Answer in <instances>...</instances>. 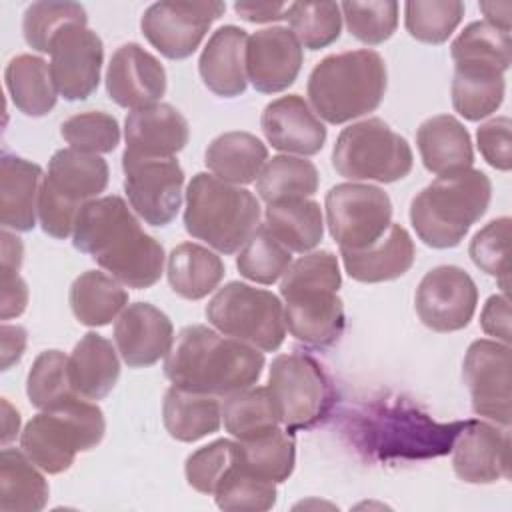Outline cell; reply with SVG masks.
Wrapping results in <instances>:
<instances>
[{
    "label": "cell",
    "instance_id": "1",
    "mask_svg": "<svg viewBox=\"0 0 512 512\" xmlns=\"http://www.w3.org/2000/svg\"><path fill=\"white\" fill-rule=\"evenodd\" d=\"M72 244L128 288H150L164 272V248L146 234L120 196L86 202L74 222Z\"/></svg>",
    "mask_w": 512,
    "mask_h": 512
},
{
    "label": "cell",
    "instance_id": "2",
    "mask_svg": "<svg viewBox=\"0 0 512 512\" xmlns=\"http://www.w3.org/2000/svg\"><path fill=\"white\" fill-rule=\"evenodd\" d=\"M262 368V350L204 324L182 328L164 358V374L174 386L212 396L254 386Z\"/></svg>",
    "mask_w": 512,
    "mask_h": 512
},
{
    "label": "cell",
    "instance_id": "3",
    "mask_svg": "<svg viewBox=\"0 0 512 512\" xmlns=\"http://www.w3.org/2000/svg\"><path fill=\"white\" fill-rule=\"evenodd\" d=\"M386 62L368 48L322 58L308 78V100L318 118L344 124L374 112L386 94Z\"/></svg>",
    "mask_w": 512,
    "mask_h": 512
},
{
    "label": "cell",
    "instance_id": "4",
    "mask_svg": "<svg viewBox=\"0 0 512 512\" xmlns=\"http://www.w3.org/2000/svg\"><path fill=\"white\" fill-rule=\"evenodd\" d=\"M490 198L492 182L482 170L442 174L412 198L410 224L426 246L454 248L486 214Z\"/></svg>",
    "mask_w": 512,
    "mask_h": 512
},
{
    "label": "cell",
    "instance_id": "5",
    "mask_svg": "<svg viewBox=\"0 0 512 512\" xmlns=\"http://www.w3.org/2000/svg\"><path fill=\"white\" fill-rule=\"evenodd\" d=\"M258 198L214 174L198 172L186 188L184 228L220 254L238 252L260 226Z\"/></svg>",
    "mask_w": 512,
    "mask_h": 512
},
{
    "label": "cell",
    "instance_id": "6",
    "mask_svg": "<svg viewBox=\"0 0 512 512\" xmlns=\"http://www.w3.org/2000/svg\"><path fill=\"white\" fill-rule=\"evenodd\" d=\"M106 432L102 410L72 396L36 414L20 434V448L46 474H60L74 464L78 452L96 448Z\"/></svg>",
    "mask_w": 512,
    "mask_h": 512
},
{
    "label": "cell",
    "instance_id": "7",
    "mask_svg": "<svg viewBox=\"0 0 512 512\" xmlns=\"http://www.w3.org/2000/svg\"><path fill=\"white\" fill-rule=\"evenodd\" d=\"M362 420L360 432L366 438V446L382 460L448 454L466 422L440 424L402 402L372 406Z\"/></svg>",
    "mask_w": 512,
    "mask_h": 512
},
{
    "label": "cell",
    "instance_id": "8",
    "mask_svg": "<svg viewBox=\"0 0 512 512\" xmlns=\"http://www.w3.org/2000/svg\"><path fill=\"white\" fill-rule=\"evenodd\" d=\"M414 156L406 138L384 120L366 118L344 128L332 148L334 170L352 180L390 184L410 174Z\"/></svg>",
    "mask_w": 512,
    "mask_h": 512
},
{
    "label": "cell",
    "instance_id": "9",
    "mask_svg": "<svg viewBox=\"0 0 512 512\" xmlns=\"http://www.w3.org/2000/svg\"><path fill=\"white\" fill-rule=\"evenodd\" d=\"M208 322L224 336L262 352H274L286 336L284 304L268 290L244 282H228L206 306Z\"/></svg>",
    "mask_w": 512,
    "mask_h": 512
},
{
    "label": "cell",
    "instance_id": "10",
    "mask_svg": "<svg viewBox=\"0 0 512 512\" xmlns=\"http://www.w3.org/2000/svg\"><path fill=\"white\" fill-rule=\"evenodd\" d=\"M268 392L280 424L288 432L310 430L332 410L334 388L324 368L310 354H280L272 360Z\"/></svg>",
    "mask_w": 512,
    "mask_h": 512
},
{
    "label": "cell",
    "instance_id": "11",
    "mask_svg": "<svg viewBox=\"0 0 512 512\" xmlns=\"http://www.w3.org/2000/svg\"><path fill=\"white\" fill-rule=\"evenodd\" d=\"M326 226L340 250L374 244L392 224L390 196L372 184L344 182L326 194Z\"/></svg>",
    "mask_w": 512,
    "mask_h": 512
},
{
    "label": "cell",
    "instance_id": "12",
    "mask_svg": "<svg viewBox=\"0 0 512 512\" xmlns=\"http://www.w3.org/2000/svg\"><path fill=\"white\" fill-rule=\"evenodd\" d=\"M122 170L130 208L150 226H168L182 206L184 170L178 160L124 152Z\"/></svg>",
    "mask_w": 512,
    "mask_h": 512
},
{
    "label": "cell",
    "instance_id": "13",
    "mask_svg": "<svg viewBox=\"0 0 512 512\" xmlns=\"http://www.w3.org/2000/svg\"><path fill=\"white\" fill-rule=\"evenodd\" d=\"M224 10V2L212 0H162L146 8L140 28L162 56L184 60L196 52L212 22L218 20Z\"/></svg>",
    "mask_w": 512,
    "mask_h": 512
},
{
    "label": "cell",
    "instance_id": "14",
    "mask_svg": "<svg viewBox=\"0 0 512 512\" xmlns=\"http://www.w3.org/2000/svg\"><path fill=\"white\" fill-rule=\"evenodd\" d=\"M478 304L472 276L458 266H436L416 288L414 306L422 324L434 332H456L470 324Z\"/></svg>",
    "mask_w": 512,
    "mask_h": 512
},
{
    "label": "cell",
    "instance_id": "15",
    "mask_svg": "<svg viewBox=\"0 0 512 512\" xmlns=\"http://www.w3.org/2000/svg\"><path fill=\"white\" fill-rule=\"evenodd\" d=\"M462 378L474 414L510 426V346L496 340H474L464 356Z\"/></svg>",
    "mask_w": 512,
    "mask_h": 512
},
{
    "label": "cell",
    "instance_id": "16",
    "mask_svg": "<svg viewBox=\"0 0 512 512\" xmlns=\"http://www.w3.org/2000/svg\"><path fill=\"white\" fill-rule=\"evenodd\" d=\"M104 44L86 26H68L50 46V72L58 94L76 102L90 98L100 84Z\"/></svg>",
    "mask_w": 512,
    "mask_h": 512
},
{
    "label": "cell",
    "instance_id": "17",
    "mask_svg": "<svg viewBox=\"0 0 512 512\" xmlns=\"http://www.w3.org/2000/svg\"><path fill=\"white\" fill-rule=\"evenodd\" d=\"M452 466L468 484L510 478V432L484 420H466L452 446Z\"/></svg>",
    "mask_w": 512,
    "mask_h": 512
},
{
    "label": "cell",
    "instance_id": "18",
    "mask_svg": "<svg viewBox=\"0 0 512 512\" xmlns=\"http://www.w3.org/2000/svg\"><path fill=\"white\" fill-rule=\"evenodd\" d=\"M288 332L308 346L326 348L340 340L346 316L336 290L324 286L294 288L280 292Z\"/></svg>",
    "mask_w": 512,
    "mask_h": 512
},
{
    "label": "cell",
    "instance_id": "19",
    "mask_svg": "<svg viewBox=\"0 0 512 512\" xmlns=\"http://www.w3.org/2000/svg\"><path fill=\"white\" fill-rule=\"evenodd\" d=\"M302 62V46L290 28L272 26L248 36L246 78L262 94H276L292 86Z\"/></svg>",
    "mask_w": 512,
    "mask_h": 512
},
{
    "label": "cell",
    "instance_id": "20",
    "mask_svg": "<svg viewBox=\"0 0 512 512\" xmlns=\"http://www.w3.org/2000/svg\"><path fill=\"white\" fill-rule=\"evenodd\" d=\"M110 100L122 108L138 110L158 104L166 92V70L156 56L140 44H122L106 70Z\"/></svg>",
    "mask_w": 512,
    "mask_h": 512
},
{
    "label": "cell",
    "instance_id": "21",
    "mask_svg": "<svg viewBox=\"0 0 512 512\" xmlns=\"http://www.w3.org/2000/svg\"><path fill=\"white\" fill-rule=\"evenodd\" d=\"M114 342L130 368H148L170 352L174 326L160 308L134 302L120 312L114 324Z\"/></svg>",
    "mask_w": 512,
    "mask_h": 512
},
{
    "label": "cell",
    "instance_id": "22",
    "mask_svg": "<svg viewBox=\"0 0 512 512\" xmlns=\"http://www.w3.org/2000/svg\"><path fill=\"white\" fill-rule=\"evenodd\" d=\"M260 126L272 148L302 158L318 154L328 136L326 126L300 94L280 96L266 104Z\"/></svg>",
    "mask_w": 512,
    "mask_h": 512
},
{
    "label": "cell",
    "instance_id": "23",
    "mask_svg": "<svg viewBox=\"0 0 512 512\" xmlns=\"http://www.w3.org/2000/svg\"><path fill=\"white\" fill-rule=\"evenodd\" d=\"M126 150L146 158H174L190 138L188 120L170 104L158 102L128 112L124 120Z\"/></svg>",
    "mask_w": 512,
    "mask_h": 512
},
{
    "label": "cell",
    "instance_id": "24",
    "mask_svg": "<svg viewBox=\"0 0 512 512\" xmlns=\"http://www.w3.org/2000/svg\"><path fill=\"white\" fill-rule=\"evenodd\" d=\"M108 176V164L98 154L62 148L52 154L42 186L64 204L80 210L106 190Z\"/></svg>",
    "mask_w": 512,
    "mask_h": 512
},
{
    "label": "cell",
    "instance_id": "25",
    "mask_svg": "<svg viewBox=\"0 0 512 512\" xmlns=\"http://www.w3.org/2000/svg\"><path fill=\"white\" fill-rule=\"evenodd\" d=\"M246 30L226 24L218 28L206 42L198 72L204 86L220 98H236L244 94L246 78Z\"/></svg>",
    "mask_w": 512,
    "mask_h": 512
},
{
    "label": "cell",
    "instance_id": "26",
    "mask_svg": "<svg viewBox=\"0 0 512 512\" xmlns=\"http://www.w3.org/2000/svg\"><path fill=\"white\" fill-rule=\"evenodd\" d=\"M344 268L350 278L376 284L404 276L416 258L414 240L400 224H390L384 236L360 250H340Z\"/></svg>",
    "mask_w": 512,
    "mask_h": 512
},
{
    "label": "cell",
    "instance_id": "27",
    "mask_svg": "<svg viewBox=\"0 0 512 512\" xmlns=\"http://www.w3.org/2000/svg\"><path fill=\"white\" fill-rule=\"evenodd\" d=\"M42 168L26 158L4 154L0 158V222L16 232L36 226Z\"/></svg>",
    "mask_w": 512,
    "mask_h": 512
},
{
    "label": "cell",
    "instance_id": "28",
    "mask_svg": "<svg viewBox=\"0 0 512 512\" xmlns=\"http://www.w3.org/2000/svg\"><path fill=\"white\" fill-rule=\"evenodd\" d=\"M450 92L452 106L462 118L482 120L494 114L504 100V70L492 62L456 60Z\"/></svg>",
    "mask_w": 512,
    "mask_h": 512
},
{
    "label": "cell",
    "instance_id": "29",
    "mask_svg": "<svg viewBox=\"0 0 512 512\" xmlns=\"http://www.w3.org/2000/svg\"><path fill=\"white\" fill-rule=\"evenodd\" d=\"M416 144L422 164L436 176L472 168L474 150L470 134L464 124L450 114L424 120L416 132Z\"/></svg>",
    "mask_w": 512,
    "mask_h": 512
},
{
    "label": "cell",
    "instance_id": "30",
    "mask_svg": "<svg viewBox=\"0 0 512 512\" xmlns=\"http://www.w3.org/2000/svg\"><path fill=\"white\" fill-rule=\"evenodd\" d=\"M68 374L78 396L106 398L120 378V360L112 342L96 332L84 334L68 356Z\"/></svg>",
    "mask_w": 512,
    "mask_h": 512
},
{
    "label": "cell",
    "instance_id": "31",
    "mask_svg": "<svg viewBox=\"0 0 512 512\" xmlns=\"http://www.w3.org/2000/svg\"><path fill=\"white\" fill-rule=\"evenodd\" d=\"M164 428L174 440L196 442L220 430L222 404L212 394L170 386L162 402Z\"/></svg>",
    "mask_w": 512,
    "mask_h": 512
},
{
    "label": "cell",
    "instance_id": "32",
    "mask_svg": "<svg viewBox=\"0 0 512 512\" xmlns=\"http://www.w3.org/2000/svg\"><path fill=\"white\" fill-rule=\"evenodd\" d=\"M208 170L228 184H250L268 162V150L250 132H224L216 136L204 154Z\"/></svg>",
    "mask_w": 512,
    "mask_h": 512
},
{
    "label": "cell",
    "instance_id": "33",
    "mask_svg": "<svg viewBox=\"0 0 512 512\" xmlns=\"http://www.w3.org/2000/svg\"><path fill=\"white\" fill-rule=\"evenodd\" d=\"M170 288L186 300H202L224 278V262L210 248L196 242L178 244L166 264Z\"/></svg>",
    "mask_w": 512,
    "mask_h": 512
},
{
    "label": "cell",
    "instance_id": "34",
    "mask_svg": "<svg viewBox=\"0 0 512 512\" xmlns=\"http://www.w3.org/2000/svg\"><path fill=\"white\" fill-rule=\"evenodd\" d=\"M6 90L12 104L26 116H46L58 100V90L52 80L50 64L34 54L12 58L4 70Z\"/></svg>",
    "mask_w": 512,
    "mask_h": 512
},
{
    "label": "cell",
    "instance_id": "35",
    "mask_svg": "<svg viewBox=\"0 0 512 512\" xmlns=\"http://www.w3.org/2000/svg\"><path fill=\"white\" fill-rule=\"evenodd\" d=\"M70 308L84 326H106L128 306L122 282L100 270L82 272L70 286Z\"/></svg>",
    "mask_w": 512,
    "mask_h": 512
},
{
    "label": "cell",
    "instance_id": "36",
    "mask_svg": "<svg viewBox=\"0 0 512 512\" xmlns=\"http://www.w3.org/2000/svg\"><path fill=\"white\" fill-rule=\"evenodd\" d=\"M264 224L276 240L290 252L306 254L316 248L324 236V218L320 204L310 198L282 200L266 206Z\"/></svg>",
    "mask_w": 512,
    "mask_h": 512
},
{
    "label": "cell",
    "instance_id": "37",
    "mask_svg": "<svg viewBox=\"0 0 512 512\" xmlns=\"http://www.w3.org/2000/svg\"><path fill=\"white\" fill-rule=\"evenodd\" d=\"M48 482L24 450L4 448L0 454V510L38 512L48 502Z\"/></svg>",
    "mask_w": 512,
    "mask_h": 512
},
{
    "label": "cell",
    "instance_id": "38",
    "mask_svg": "<svg viewBox=\"0 0 512 512\" xmlns=\"http://www.w3.org/2000/svg\"><path fill=\"white\" fill-rule=\"evenodd\" d=\"M320 184L316 166L300 156L280 154L270 158L256 178V192L266 204L310 198Z\"/></svg>",
    "mask_w": 512,
    "mask_h": 512
},
{
    "label": "cell",
    "instance_id": "39",
    "mask_svg": "<svg viewBox=\"0 0 512 512\" xmlns=\"http://www.w3.org/2000/svg\"><path fill=\"white\" fill-rule=\"evenodd\" d=\"M238 442V460L252 474L280 484L288 480L296 464V444L288 430L280 426Z\"/></svg>",
    "mask_w": 512,
    "mask_h": 512
},
{
    "label": "cell",
    "instance_id": "40",
    "mask_svg": "<svg viewBox=\"0 0 512 512\" xmlns=\"http://www.w3.org/2000/svg\"><path fill=\"white\" fill-rule=\"evenodd\" d=\"M222 422L226 432H230V436L236 440L254 438L280 424L266 386H250L224 396Z\"/></svg>",
    "mask_w": 512,
    "mask_h": 512
},
{
    "label": "cell",
    "instance_id": "41",
    "mask_svg": "<svg viewBox=\"0 0 512 512\" xmlns=\"http://www.w3.org/2000/svg\"><path fill=\"white\" fill-rule=\"evenodd\" d=\"M88 16L78 2H32L22 18L26 44L42 54H50L54 38L68 26H86Z\"/></svg>",
    "mask_w": 512,
    "mask_h": 512
},
{
    "label": "cell",
    "instance_id": "42",
    "mask_svg": "<svg viewBox=\"0 0 512 512\" xmlns=\"http://www.w3.org/2000/svg\"><path fill=\"white\" fill-rule=\"evenodd\" d=\"M292 264L290 250L260 224L236 256L238 272L256 284H274Z\"/></svg>",
    "mask_w": 512,
    "mask_h": 512
},
{
    "label": "cell",
    "instance_id": "43",
    "mask_svg": "<svg viewBox=\"0 0 512 512\" xmlns=\"http://www.w3.org/2000/svg\"><path fill=\"white\" fill-rule=\"evenodd\" d=\"M212 496L216 500V506L222 510L262 512L270 510L276 504L278 490L274 482L252 474L236 458V462L218 482Z\"/></svg>",
    "mask_w": 512,
    "mask_h": 512
},
{
    "label": "cell",
    "instance_id": "44",
    "mask_svg": "<svg viewBox=\"0 0 512 512\" xmlns=\"http://www.w3.org/2000/svg\"><path fill=\"white\" fill-rule=\"evenodd\" d=\"M464 10L458 0H410L404 4V26L418 42L442 44L458 28Z\"/></svg>",
    "mask_w": 512,
    "mask_h": 512
},
{
    "label": "cell",
    "instance_id": "45",
    "mask_svg": "<svg viewBox=\"0 0 512 512\" xmlns=\"http://www.w3.org/2000/svg\"><path fill=\"white\" fill-rule=\"evenodd\" d=\"M26 394L30 404L38 410H50L76 396L70 384L68 356L60 350H44L38 354L26 378Z\"/></svg>",
    "mask_w": 512,
    "mask_h": 512
},
{
    "label": "cell",
    "instance_id": "46",
    "mask_svg": "<svg viewBox=\"0 0 512 512\" xmlns=\"http://www.w3.org/2000/svg\"><path fill=\"white\" fill-rule=\"evenodd\" d=\"M290 30L308 50L334 44L342 30V12L336 2H294L288 10Z\"/></svg>",
    "mask_w": 512,
    "mask_h": 512
},
{
    "label": "cell",
    "instance_id": "47",
    "mask_svg": "<svg viewBox=\"0 0 512 512\" xmlns=\"http://www.w3.org/2000/svg\"><path fill=\"white\" fill-rule=\"evenodd\" d=\"M468 254L472 262L496 278L502 292L508 294L510 284V218L502 216L480 228L470 240Z\"/></svg>",
    "mask_w": 512,
    "mask_h": 512
},
{
    "label": "cell",
    "instance_id": "48",
    "mask_svg": "<svg viewBox=\"0 0 512 512\" xmlns=\"http://www.w3.org/2000/svg\"><path fill=\"white\" fill-rule=\"evenodd\" d=\"M398 2L370 0V2H342L340 12L346 20L348 32L370 46L386 42L398 26Z\"/></svg>",
    "mask_w": 512,
    "mask_h": 512
},
{
    "label": "cell",
    "instance_id": "49",
    "mask_svg": "<svg viewBox=\"0 0 512 512\" xmlns=\"http://www.w3.org/2000/svg\"><path fill=\"white\" fill-rule=\"evenodd\" d=\"M62 138L70 148L86 154H108L120 144L118 120L100 110L80 112L70 116L60 126Z\"/></svg>",
    "mask_w": 512,
    "mask_h": 512
},
{
    "label": "cell",
    "instance_id": "50",
    "mask_svg": "<svg viewBox=\"0 0 512 512\" xmlns=\"http://www.w3.org/2000/svg\"><path fill=\"white\" fill-rule=\"evenodd\" d=\"M450 54L456 60H482L500 66L504 72L510 68V32H502L478 20L468 24L450 46Z\"/></svg>",
    "mask_w": 512,
    "mask_h": 512
},
{
    "label": "cell",
    "instance_id": "51",
    "mask_svg": "<svg viewBox=\"0 0 512 512\" xmlns=\"http://www.w3.org/2000/svg\"><path fill=\"white\" fill-rule=\"evenodd\" d=\"M238 458V442L220 438L214 440L186 458L184 474L188 484L200 492L212 496L222 476Z\"/></svg>",
    "mask_w": 512,
    "mask_h": 512
},
{
    "label": "cell",
    "instance_id": "52",
    "mask_svg": "<svg viewBox=\"0 0 512 512\" xmlns=\"http://www.w3.org/2000/svg\"><path fill=\"white\" fill-rule=\"evenodd\" d=\"M310 286H324L338 292V288L342 286V274L336 254H332L330 250L308 252L302 258L294 260L280 280V292Z\"/></svg>",
    "mask_w": 512,
    "mask_h": 512
},
{
    "label": "cell",
    "instance_id": "53",
    "mask_svg": "<svg viewBox=\"0 0 512 512\" xmlns=\"http://www.w3.org/2000/svg\"><path fill=\"white\" fill-rule=\"evenodd\" d=\"M510 130H512V122L508 116L492 118L480 124V128L476 130L480 154L492 168L500 172H508L512 168Z\"/></svg>",
    "mask_w": 512,
    "mask_h": 512
},
{
    "label": "cell",
    "instance_id": "54",
    "mask_svg": "<svg viewBox=\"0 0 512 512\" xmlns=\"http://www.w3.org/2000/svg\"><path fill=\"white\" fill-rule=\"evenodd\" d=\"M480 326L488 336L510 344V302L504 292L486 300L480 314Z\"/></svg>",
    "mask_w": 512,
    "mask_h": 512
},
{
    "label": "cell",
    "instance_id": "55",
    "mask_svg": "<svg viewBox=\"0 0 512 512\" xmlns=\"http://www.w3.org/2000/svg\"><path fill=\"white\" fill-rule=\"evenodd\" d=\"M28 304V286L18 276V272L2 270V302H0V318L10 320L20 316Z\"/></svg>",
    "mask_w": 512,
    "mask_h": 512
},
{
    "label": "cell",
    "instance_id": "56",
    "mask_svg": "<svg viewBox=\"0 0 512 512\" xmlns=\"http://www.w3.org/2000/svg\"><path fill=\"white\" fill-rule=\"evenodd\" d=\"M234 10L246 22L264 24V22H276V20L288 18L290 4H284V2H236Z\"/></svg>",
    "mask_w": 512,
    "mask_h": 512
},
{
    "label": "cell",
    "instance_id": "57",
    "mask_svg": "<svg viewBox=\"0 0 512 512\" xmlns=\"http://www.w3.org/2000/svg\"><path fill=\"white\" fill-rule=\"evenodd\" d=\"M0 336H2V370H8L12 364H16L22 358L26 350V330L22 326L2 324Z\"/></svg>",
    "mask_w": 512,
    "mask_h": 512
},
{
    "label": "cell",
    "instance_id": "58",
    "mask_svg": "<svg viewBox=\"0 0 512 512\" xmlns=\"http://www.w3.org/2000/svg\"><path fill=\"white\" fill-rule=\"evenodd\" d=\"M0 238H2V270L18 272L22 266V258H24V246H22L20 238L10 234L8 228L2 230Z\"/></svg>",
    "mask_w": 512,
    "mask_h": 512
},
{
    "label": "cell",
    "instance_id": "59",
    "mask_svg": "<svg viewBox=\"0 0 512 512\" xmlns=\"http://www.w3.org/2000/svg\"><path fill=\"white\" fill-rule=\"evenodd\" d=\"M480 10L486 16V22L492 24L494 28L502 32H510V12H512V2H480Z\"/></svg>",
    "mask_w": 512,
    "mask_h": 512
},
{
    "label": "cell",
    "instance_id": "60",
    "mask_svg": "<svg viewBox=\"0 0 512 512\" xmlns=\"http://www.w3.org/2000/svg\"><path fill=\"white\" fill-rule=\"evenodd\" d=\"M20 428V414L10 406V402L2 400V444H8L16 438Z\"/></svg>",
    "mask_w": 512,
    "mask_h": 512
}]
</instances>
